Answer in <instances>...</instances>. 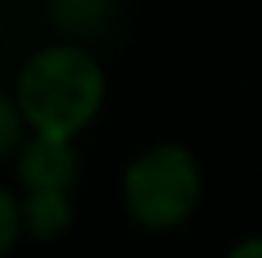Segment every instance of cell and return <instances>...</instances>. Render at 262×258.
<instances>
[{
    "instance_id": "obj_1",
    "label": "cell",
    "mask_w": 262,
    "mask_h": 258,
    "mask_svg": "<svg viewBox=\"0 0 262 258\" xmlns=\"http://www.w3.org/2000/svg\"><path fill=\"white\" fill-rule=\"evenodd\" d=\"M106 99V76L99 61L80 46H46L31 53L15 84L27 126L34 137L72 140L95 122Z\"/></svg>"
},
{
    "instance_id": "obj_2",
    "label": "cell",
    "mask_w": 262,
    "mask_h": 258,
    "mask_svg": "<svg viewBox=\"0 0 262 258\" xmlns=\"http://www.w3.org/2000/svg\"><path fill=\"white\" fill-rule=\"evenodd\" d=\"M122 194L129 217L141 228H152V232L179 228L202 198L198 159L183 145H156L129 163Z\"/></svg>"
},
{
    "instance_id": "obj_3",
    "label": "cell",
    "mask_w": 262,
    "mask_h": 258,
    "mask_svg": "<svg viewBox=\"0 0 262 258\" xmlns=\"http://www.w3.org/2000/svg\"><path fill=\"white\" fill-rule=\"evenodd\" d=\"M80 159L69 140L34 137L19 152V182L23 198V228L38 239H53L72 224V186H76Z\"/></svg>"
},
{
    "instance_id": "obj_4",
    "label": "cell",
    "mask_w": 262,
    "mask_h": 258,
    "mask_svg": "<svg viewBox=\"0 0 262 258\" xmlns=\"http://www.w3.org/2000/svg\"><path fill=\"white\" fill-rule=\"evenodd\" d=\"M50 15L61 31L69 34H103L111 27L114 12H118V0H46Z\"/></svg>"
},
{
    "instance_id": "obj_5",
    "label": "cell",
    "mask_w": 262,
    "mask_h": 258,
    "mask_svg": "<svg viewBox=\"0 0 262 258\" xmlns=\"http://www.w3.org/2000/svg\"><path fill=\"white\" fill-rule=\"evenodd\" d=\"M23 110L12 95L0 91V159L12 156V152H23Z\"/></svg>"
},
{
    "instance_id": "obj_6",
    "label": "cell",
    "mask_w": 262,
    "mask_h": 258,
    "mask_svg": "<svg viewBox=\"0 0 262 258\" xmlns=\"http://www.w3.org/2000/svg\"><path fill=\"white\" fill-rule=\"evenodd\" d=\"M19 232H23V201H15L8 186H0V258H8Z\"/></svg>"
},
{
    "instance_id": "obj_7",
    "label": "cell",
    "mask_w": 262,
    "mask_h": 258,
    "mask_svg": "<svg viewBox=\"0 0 262 258\" xmlns=\"http://www.w3.org/2000/svg\"><path fill=\"white\" fill-rule=\"evenodd\" d=\"M224 258H262V239H243V243H236Z\"/></svg>"
}]
</instances>
